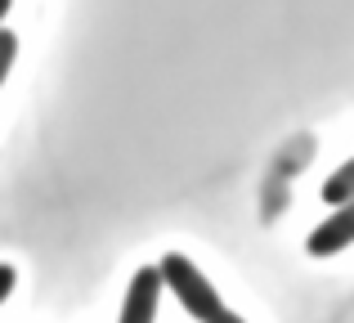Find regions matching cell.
<instances>
[{
    "label": "cell",
    "instance_id": "obj_1",
    "mask_svg": "<svg viewBox=\"0 0 354 323\" xmlns=\"http://www.w3.org/2000/svg\"><path fill=\"white\" fill-rule=\"evenodd\" d=\"M157 274H162V283H171V292L180 297V306L189 310L193 319L211 323L220 310H225V306H220V297H216V288L207 283V274H202L198 265L189 261V256H175V252H171L162 265H157Z\"/></svg>",
    "mask_w": 354,
    "mask_h": 323
},
{
    "label": "cell",
    "instance_id": "obj_2",
    "mask_svg": "<svg viewBox=\"0 0 354 323\" xmlns=\"http://www.w3.org/2000/svg\"><path fill=\"white\" fill-rule=\"evenodd\" d=\"M354 243V202L346 207H337L328 220H323L319 229H314L310 238H305V247H310V256H337L341 247Z\"/></svg>",
    "mask_w": 354,
    "mask_h": 323
},
{
    "label": "cell",
    "instance_id": "obj_3",
    "mask_svg": "<svg viewBox=\"0 0 354 323\" xmlns=\"http://www.w3.org/2000/svg\"><path fill=\"white\" fill-rule=\"evenodd\" d=\"M157 292H162V274H157V270H139L135 279H130L126 306H121V323H153Z\"/></svg>",
    "mask_w": 354,
    "mask_h": 323
},
{
    "label": "cell",
    "instance_id": "obj_4",
    "mask_svg": "<svg viewBox=\"0 0 354 323\" xmlns=\"http://www.w3.org/2000/svg\"><path fill=\"white\" fill-rule=\"evenodd\" d=\"M323 198H328L332 207H346V202H354V158L341 166L328 184H323Z\"/></svg>",
    "mask_w": 354,
    "mask_h": 323
},
{
    "label": "cell",
    "instance_id": "obj_5",
    "mask_svg": "<svg viewBox=\"0 0 354 323\" xmlns=\"http://www.w3.org/2000/svg\"><path fill=\"white\" fill-rule=\"evenodd\" d=\"M14 54H18V36L0 27V81H5V72H9V63H14Z\"/></svg>",
    "mask_w": 354,
    "mask_h": 323
},
{
    "label": "cell",
    "instance_id": "obj_6",
    "mask_svg": "<svg viewBox=\"0 0 354 323\" xmlns=\"http://www.w3.org/2000/svg\"><path fill=\"white\" fill-rule=\"evenodd\" d=\"M9 292H14V270H9V265H0V301H5Z\"/></svg>",
    "mask_w": 354,
    "mask_h": 323
},
{
    "label": "cell",
    "instance_id": "obj_7",
    "mask_svg": "<svg viewBox=\"0 0 354 323\" xmlns=\"http://www.w3.org/2000/svg\"><path fill=\"white\" fill-rule=\"evenodd\" d=\"M211 323H242V319L234 315V310H220V315H216V319H211Z\"/></svg>",
    "mask_w": 354,
    "mask_h": 323
},
{
    "label": "cell",
    "instance_id": "obj_8",
    "mask_svg": "<svg viewBox=\"0 0 354 323\" xmlns=\"http://www.w3.org/2000/svg\"><path fill=\"white\" fill-rule=\"evenodd\" d=\"M9 14V0H0V18H5Z\"/></svg>",
    "mask_w": 354,
    "mask_h": 323
}]
</instances>
